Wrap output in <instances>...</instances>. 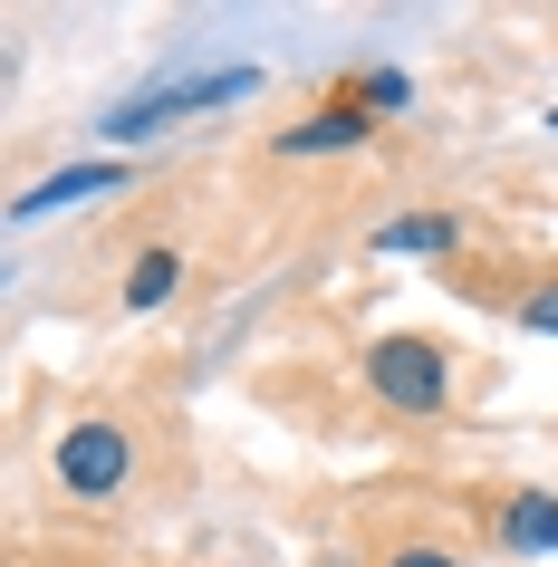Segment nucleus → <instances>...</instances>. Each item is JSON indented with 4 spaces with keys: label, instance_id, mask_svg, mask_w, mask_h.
<instances>
[{
    "label": "nucleus",
    "instance_id": "1",
    "mask_svg": "<svg viewBox=\"0 0 558 567\" xmlns=\"http://www.w3.org/2000/svg\"><path fill=\"white\" fill-rule=\"evenodd\" d=\"M366 385H376V404H395V414H443L453 404V365H443L434 337H376L366 347Z\"/></svg>",
    "mask_w": 558,
    "mask_h": 567
},
{
    "label": "nucleus",
    "instance_id": "2",
    "mask_svg": "<svg viewBox=\"0 0 558 567\" xmlns=\"http://www.w3.org/2000/svg\"><path fill=\"white\" fill-rule=\"evenodd\" d=\"M125 472H135V443H125L116 423H68L59 433V491L68 501H116L125 491Z\"/></svg>",
    "mask_w": 558,
    "mask_h": 567
},
{
    "label": "nucleus",
    "instance_id": "3",
    "mask_svg": "<svg viewBox=\"0 0 558 567\" xmlns=\"http://www.w3.org/2000/svg\"><path fill=\"white\" fill-rule=\"evenodd\" d=\"M222 96H251V68H222V78H193V87H154L125 116H106V135H164L183 106H222Z\"/></svg>",
    "mask_w": 558,
    "mask_h": 567
},
{
    "label": "nucleus",
    "instance_id": "4",
    "mask_svg": "<svg viewBox=\"0 0 558 567\" xmlns=\"http://www.w3.org/2000/svg\"><path fill=\"white\" fill-rule=\"evenodd\" d=\"M500 548H510V558H558V491L500 501Z\"/></svg>",
    "mask_w": 558,
    "mask_h": 567
},
{
    "label": "nucleus",
    "instance_id": "5",
    "mask_svg": "<svg viewBox=\"0 0 558 567\" xmlns=\"http://www.w3.org/2000/svg\"><path fill=\"white\" fill-rule=\"evenodd\" d=\"M347 145H366V116H356V106H327V116H308V125L280 135V154H347Z\"/></svg>",
    "mask_w": 558,
    "mask_h": 567
},
{
    "label": "nucleus",
    "instance_id": "6",
    "mask_svg": "<svg viewBox=\"0 0 558 567\" xmlns=\"http://www.w3.org/2000/svg\"><path fill=\"white\" fill-rule=\"evenodd\" d=\"M116 183H125L116 164H68V174H49L20 212H49V203H97V193H116Z\"/></svg>",
    "mask_w": 558,
    "mask_h": 567
},
{
    "label": "nucleus",
    "instance_id": "7",
    "mask_svg": "<svg viewBox=\"0 0 558 567\" xmlns=\"http://www.w3.org/2000/svg\"><path fill=\"white\" fill-rule=\"evenodd\" d=\"M174 279H183L174 250H145V260L125 269V308H135V318H145V308H164V299H174Z\"/></svg>",
    "mask_w": 558,
    "mask_h": 567
},
{
    "label": "nucleus",
    "instance_id": "8",
    "mask_svg": "<svg viewBox=\"0 0 558 567\" xmlns=\"http://www.w3.org/2000/svg\"><path fill=\"white\" fill-rule=\"evenodd\" d=\"M463 240V221H443V212H414V221H385L376 250H453Z\"/></svg>",
    "mask_w": 558,
    "mask_h": 567
},
{
    "label": "nucleus",
    "instance_id": "9",
    "mask_svg": "<svg viewBox=\"0 0 558 567\" xmlns=\"http://www.w3.org/2000/svg\"><path fill=\"white\" fill-rule=\"evenodd\" d=\"M520 318H529L539 337H558V289H529V299H520Z\"/></svg>",
    "mask_w": 558,
    "mask_h": 567
},
{
    "label": "nucleus",
    "instance_id": "10",
    "mask_svg": "<svg viewBox=\"0 0 558 567\" xmlns=\"http://www.w3.org/2000/svg\"><path fill=\"white\" fill-rule=\"evenodd\" d=\"M385 567H463V558H453V548H395Z\"/></svg>",
    "mask_w": 558,
    "mask_h": 567
}]
</instances>
